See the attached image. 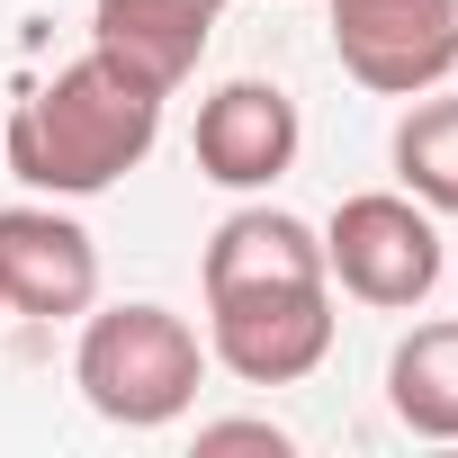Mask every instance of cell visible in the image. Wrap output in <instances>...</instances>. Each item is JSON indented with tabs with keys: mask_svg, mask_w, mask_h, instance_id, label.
Listing matches in <instances>:
<instances>
[{
	"mask_svg": "<svg viewBox=\"0 0 458 458\" xmlns=\"http://www.w3.org/2000/svg\"><path fill=\"white\" fill-rule=\"evenodd\" d=\"M162 135V90H144L135 72H117L99 46L72 55L55 81H37L19 108H10V171L46 198H99L117 189Z\"/></svg>",
	"mask_w": 458,
	"mask_h": 458,
	"instance_id": "6da1fadb",
	"label": "cell"
},
{
	"mask_svg": "<svg viewBox=\"0 0 458 458\" xmlns=\"http://www.w3.org/2000/svg\"><path fill=\"white\" fill-rule=\"evenodd\" d=\"M198 377H207V342L171 306H108V315L81 324L72 386H81V404L99 422L162 431V422H180L198 404Z\"/></svg>",
	"mask_w": 458,
	"mask_h": 458,
	"instance_id": "7a4b0ae2",
	"label": "cell"
},
{
	"mask_svg": "<svg viewBox=\"0 0 458 458\" xmlns=\"http://www.w3.org/2000/svg\"><path fill=\"white\" fill-rule=\"evenodd\" d=\"M333 351V279H270V288H216L207 297V360L243 386H297Z\"/></svg>",
	"mask_w": 458,
	"mask_h": 458,
	"instance_id": "3957f363",
	"label": "cell"
},
{
	"mask_svg": "<svg viewBox=\"0 0 458 458\" xmlns=\"http://www.w3.org/2000/svg\"><path fill=\"white\" fill-rule=\"evenodd\" d=\"M324 270L342 279V297L404 315L440 288V225H431V207H413L395 189H360L324 225Z\"/></svg>",
	"mask_w": 458,
	"mask_h": 458,
	"instance_id": "277c9868",
	"label": "cell"
},
{
	"mask_svg": "<svg viewBox=\"0 0 458 458\" xmlns=\"http://www.w3.org/2000/svg\"><path fill=\"white\" fill-rule=\"evenodd\" d=\"M333 55L377 99H422L458 64V0H333Z\"/></svg>",
	"mask_w": 458,
	"mask_h": 458,
	"instance_id": "5b68a950",
	"label": "cell"
},
{
	"mask_svg": "<svg viewBox=\"0 0 458 458\" xmlns=\"http://www.w3.org/2000/svg\"><path fill=\"white\" fill-rule=\"evenodd\" d=\"M99 243L55 207H0V306L10 315H90Z\"/></svg>",
	"mask_w": 458,
	"mask_h": 458,
	"instance_id": "8992f818",
	"label": "cell"
},
{
	"mask_svg": "<svg viewBox=\"0 0 458 458\" xmlns=\"http://www.w3.org/2000/svg\"><path fill=\"white\" fill-rule=\"evenodd\" d=\"M297 162V99L279 81H225L198 108V171L216 189H270Z\"/></svg>",
	"mask_w": 458,
	"mask_h": 458,
	"instance_id": "52a82bcc",
	"label": "cell"
},
{
	"mask_svg": "<svg viewBox=\"0 0 458 458\" xmlns=\"http://www.w3.org/2000/svg\"><path fill=\"white\" fill-rule=\"evenodd\" d=\"M216 10H225V0H99V10H90V46L117 72H135L144 90L171 99L198 72V55H207Z\"/></svg>",
	"mask_w": 458,
	"mask_h": 458,
	"instance_id": "ba28073f",
	"label": "cell"
},
{
	"mask_svg": "<svg viewBox=\"0 0 458 458\" xmlns=\"http://www.w3.org/2000/svg\"><path fill=\"white\" fill-rule=\"evenodd\" d=\"M386 404L422 440H458V324H413L386 360Z\"/></svg>",
	"mask_w": 458,
	"mask_h": 458,
	"instance_id": "9c48e42d",
	"label": "cell"
},
{
	"mask_svg": "<svg viewBox=\"0 0 458 458\" xmlns=\"http://www.w3.org/2000/svg\"><path fill=\"white\" fill-rule=\"evenodd\" d=\"M395 180L431 216H458V99H422L395 126Z\"/></svg>",
	"mask_w": 458,
	"mask_h": 458,
	"instance_id": "30bf717a",
	"label": "cell"
},
{
	"mask_svg": "<svg viewBox=\"0 0 458 458\" xmlns=\"http://www.w3.org/2000/svg\"><path fill=\"white\" fill-rule=\"evenodd\" d=\"M198 440H207V449H288L279 422H207Z\"/></svg>",
	"mask_w": 458,
	"mask_h": 458,
	"instance_id": "8fae6325",
	"label": "cell"
}]
</instances>
